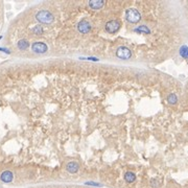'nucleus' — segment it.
Instances as JSON below:
<instances>
[{
    "label": "nucleus",
    "instance_id": "obj_1",
    "mask_svg": "<svg viewBox=\"0 0 188 188\" xmlns=\"http://www.w3.org/2000/svg\"><path fill=\"white\" fill-rule=\"evenodd\" d=\"M36 19L38 20L39 22H41V23L49 24L53 21V15L50 12H48V11L42 10V11H40V12L37 13Z\"/></svg>",
    "mask_w": 188,
    "mask_h": 188
},
{
    "label": "nucleus",
    "instance_id": "obj_2",
    "mask_svg": "<svg viewBox=\"0 0 188 188\" xmlns=\"http://www.w3.org/2000/svg\"><path fill=\"white\" fill-rule=\"evenodd\" d=\"M126 20L130 23H138L141 20V15L136 9H129L126 11Z\"/></svg>",
    "mask_w": 188,
    "mask_h": 188
},
{
    "label": "nucleus",
    "instance_id": "obj_3",
    "mask_svg": "<svg viewBox=\"0 0 188 188\" xmlns=\"http://www.w3.org/2000/svg\"><path fill=\"white\" fill-rule=\"evenodd\" d=\"M116 55L120 60H129L132 57V51L128 47L124 46H120L117 48L116 50Z\"/></svg>",
    "mask_w": 188,
    "mask_h": 188
},
{
    "label": "nucleus",
    "instance_id": "obj_4",
    "mask_svg": "<svg viewBox=\"0 0 188 188\" xmlns=\"http://www.w3.org/2000/svg\"><path fill=\"white\" fill-rule=\"evenodd\" d=\"M105 28H106V31H107V33H115L119 31V28H120V22L117 21V20H111V21L107 22Z\"/></svg>",
    "mask_w": 188,
    "mask_h": 188
},
{
    "label": "nucleus",
    "instance_id": "obj_5",
    "mask_svg": "<svg viewBox=\"0 0 188 188\" xmlns=\"http://www.w3.org/2000/svg\"><path fill=\"white\" fill-rule=\"evenodd\" d=\"M31 49H33V52L36 53H45L47 51L48 47L43 42H35L31 45Z\"/></svg>",
    "mask_w": 188,
    "mask_h": 188
},
{
    "label": "nucleus",
    "instance_id": "obj_6",
    "mask_svg": "<svg viewBox=\"0 0 188 188\" xmlns=\"http://www.w3.org/2000/svg\"><path fill=\"white\" fill-rule=\"evenodd\" d=\"M77 29H79V33H87L91 31V23L88 21V20H82V21L79 22L77 24Z\"/></svg>",
    "mask_w": 188,
    "mask_h": 188
},
{
    "label": "nucleus",
    "instance_id": "obj_7",
    "mask_svg": "<svg viewBox=\"0 0 188 188\" xmlns=\"http://www.w3.org/2000/svg\"><path fill=\"white\" fill-rule=\"evenodd\" d=\"M0 179H1V181L4 182V183H11L13 181V179H14V175H13L12 172L10 170H5L1 174L0 176Z\"/></svg>",
    "mask_w": 188,
    "mask_h": 188
},
{
    "label": "nucleus",
    "instance_id": "obj_8",
    "mask_svg": "<svg viewBox=\"0 0 188 188\" xmlns=\"http://www.w3.org/2000/svg\"><path fill=\"white\" fill-rule=\"evenodd\" d=\"M104 5H105V1H102V0H91V1H89V6L92 10H100Z\"/></svg>",
    "mask_w": 188,
    "mask_h": 188
},
{
    "label": "nucleus",
    "instance_id": "obj_9",
    "mask_svg": "<svg viewBox=\"0 0 188 188\" xmlns=\"http://www.w3.org/2000/svg\"><path fill=\"white\" fill-rule=\"evenodd\" d=\"M66 169H67V172H69L70 174H75V172H79V165L77 164L76 162L71 161V162H69V163L66 165Z\"/></svg>",
    "mask_w": 188,
    "mask_h": 188
},
{
    "label": "nucleus",
    "instance_id": "obj_10",
    "mask_svg": "<svg viewBox=\"0 0 188 188\" xmlns=\"http://www.w3.org/2000/svg\"><path fill=\"white\" fill-rule=\"evenodd\" d=\"M17 46H18V48H19L20 50H25V49H27V48H28L29 43H28V41H27V40H25V39H22V40H20L19 42H18Z\"/></svg>",
    "mask_w": 188,
    "mask_h": 188
},
{
    "label": "nucleus",
    "instance_id": "obj_11",
    "mask_svg": "<svg viewBox=\"0 0 188 188\" xmlns=\"http://www.w3.org/2000/svg\"><path fill=\"white\" fill-rule=\"evenodd\" d=\"M124 180H126L128 183H133L136 180V175L132 172H128L124 175Z\"/></svg>",
    "mask_w": 188,
    "mask_h": 188
},
{
    "label": "nucleus",
    "instance_id": "obj_12",
    "mask_svg": "<svg viewBox=\"0 0 188 188\" xmlns=\"http://www.w3.org/2000/svg\"><path fill=\"white\" fill-rule=\"evenodd\" d=\"M134 31H136V33H150V28H148V26H145V25H140V26L136 27V28H134Z\"/></svg>",
    "mask_w": 188,
    "mask_h": 188
},
{
    "label": "nucleus",
    "instance_id": "obj_13",
    "mask_svg": "<svg viewBox=\"0 0 188 188\" xmlns=\"http://www.w3.org/2000/svg\"><path fill=\"white\" fill-rule=\"evenodd\" d=\"M167 101H168V104H170V105H176L177 101H178V97H177V95L175 93H172V94H169L168 97H167Z\"/></svg>",
    "mask_w": 188,
    "mask_h": 188
},
{
    "label": "nucleus",
    "instance_id": "obj_14",
    "mask_svg": "<svg viewBox=\"0 0 188 188\" xmlns=\"http://www.w3.org/2000/svg\"><path fill=\"white\" fill-rule=\"evenodd\" d=\"M180 55L183 59H188V47L187 46H182L180 49Z\"/></svg>",
    "mask_w": 188,
    "mask_h": 188
},
{
    "label": "nucleus",
    "instance_id": "obj_15",
    "mask_svg": "<svg viewBox=\"0 0 188 188\" xmlns=\"http://www.w3.org/2000/svg\"><path fill=\"white\" fill-rule=\"evenodd\" d=\"M33 31L36 33V35H42V33H43V28H42V26H40V25H37V26L33 29Z\"/></svg>",
    "mask_w": 188,
    "mask_h": 188
},
{
    "label": "nucleus",
    "instance_id": "obj_16",
    "mask_svg": "<svg viewBox=\"0 0 188 188\" xmlns=\"http://www.w3.org/2000/svg\"><path fill=\"white\" fill-rule=\"evenodd\" d=\"M150 185H152V187H154V188H157L158 186H159V182H157V180H152L150 181Z\"/></svg>",
    "mask_w": 188,
    "mask_h": 188
}]
</instances>
